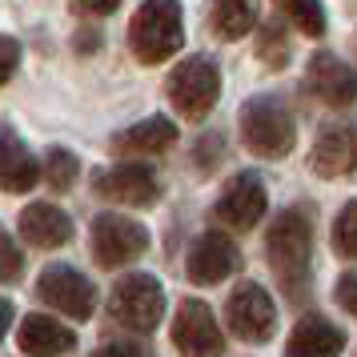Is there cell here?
Returning a JSON list of instances; mask_svg holds the SVG:
<instances>
[{
  "label": "cell",
  "mask_w": 357,
  "mask_h": 357,
  "mask_svg": "<svg viewBox=\"0 0 357 357\" xmlns=\"http://www.w3.org/2000/svg\"><path fill=\"white\" fill-rule=\"evenodd\" d=\"M333 249H337L341 257L357 261V201H349L337 213V221H333Z\"/></svg>",
  "instance_id": "cb8c5ba5"
},
{
  "label": "cell",
  "mask_w": 357,
  "mask_h": 357,
  "mask_svg": "<svg viewBox=\"0 0 357 357\" xmlns=\"http://www.w3.org/2000/svg\"><path fill=\"white\" fill-rule=\"evenodd\" d=\"M20 269H24V257H20L17 241H13V233L0 225V281H17Z\"/></svg>",
  "instance_id": "d4e9b609"
},
{
  "label": "cell",
  "mask_w": 357,
  "mask_h": 357,
  "mask_svg": "<svg viewBox=\"0 0 357 357\" xmlns=\"http://www.w3.org/2000/svg\"><path fill=\"white\" fill-rule=\"evenodd\" d=\"M20 237L36 249H56V245L73 241V217L65 209H56L49 201H36L20 213Z\"/></svg>",
  "instance_id": "ac0fdd59"
},
{
  "label": "cell",
  "mask_w": 357,
  "mask_h": 357,
  "mask_svg": "<svg viewBox=\"0 0 357 357\" xmlns=\"http://www.w3.org/2000/svg\"><path fill=\"white\" fill-rule=\"evenodd\" d=\"M333 297H337V305L345 309V313H354V317H357V273L337 277V289H333Z\"/></svg>",
  "instance_id": "4316f807"
},
{
  "label": "cell",
  "mask_w": 357,
  "mask_h": 357,
  "mask_svg": "<svg viewBox=\"0 0 357 357\" xmlns=\"http://www.w3.org/2000/svg\"><path fill=\"white\" fill-rule=\"evenodd\" d=\"M109 313L132 333H153L165 317V289L153 273L121 277L109 293Z\"/></svg>",
  "instance_id": "5b68a950"
},
{
  "label": "cell",
  "mask_w": 357,
  "mask_h": 357,
  "mask_svg": "<svg viewBox=\"0 0 357 357\" xmlns=\"http://www.w3.org/2000/svg\"><path fill=\"white\" fill-rule=\"evenodd\" d=\"M93 189L97 197H109L116 205H129V209H145L161 197V181L157 173L141 161H121L113 169H100L93 177Z\"/></svg>",
  "instance_id": "8fae6325"
},
{
  "label": "cell",
  "mask_w": 357,
  "mask_h": 357,
  "mask_svg": "<svg viewBox=\"0 0 357 357\" xmlns=\"http://www.w3.org/2000/svg\"><path fill=\"white\" fill-rule=\"evenodd\" d=\"M93 357H141V345L129 337H113V341H105L100 349H93Z\"/></svg>",
  "instance_id": "f1b7e54d"
},
{
  "label": "cell",
  "mask_w": 357,
  "mask_h": 357,
  "mask_svg": "<svg viewBox=\"0 0 357 357\" xmlns=\"http://www.w3.org/2000/svg\"><path fill=\"white\" fill-rule=\"evenodd\" d=\"M81 13H89V17H113L116 8H121V0H73Z\"/></svg>",
  "instance_id": "f546056e"
},
{
  "label": "cell",
  "mask_w": 357,
  "mask_h": 357,
  "mask_svg": "<svg viewBox=\"0 0 357 357\" xmlns=\"http://www.w3.org/2000/svg\"><path fill=\"white\" fill-rule=\"evenodd\" d=\"M89 245H93V257L105 269H121L129 261L145 257L149 253V229L141 221H129L121 213H100L93 221V233H89Z\"/></svg>",
  "instance_id": "8992f818"
},
{
  "label": "cell",
  "mask_w": 357,
  "mask_h": 357,
  "mask_svg": "<svg viewBox=\"0 0 357 357\" xmlns=\"http://www.w3.org/2000/svg\"><path fill=\"white\" fill-rule=\"evenodd\" d=\"M341 354H345L341 325H333L329 317H317V313H309L293 325L289 345H285V357H341Z\"/></svg>",
  "instance_id": "2e32d148"
},
{
  "label": "cell",
  "mask_w": 357,
  "mask_h": 357,
  "mask_svg": "<svg viewBox=\"0 0 357 357\" xmlns=\"http://www.w3.org/2000/svg\"><path fill=\"white\" fill-rule=\"evenodd\" d=\"M237 125H241L245 149L257 153V157H269V161L289 157L293 141H297V125H293L289 105H285L281 97H269V93L245 100Z\"/></svg>",
  "instance_id": "3957f363"
},
{
  "label": "cell",
  "mask_w": 357,
  "mask_h": 357,
  "mask_svg": "<svg viewBox=\"0 0 357 357\" xmlns=\"http://www.w3.org/2000/svg\"><path fill=\"white\" fill-rule=\"evenodd\" d=\"M17 345L29 357H61L77 349V333L61 325L56 317H45V313H29L17 329Z\"/></svg>",
  "instance_id": "e0dca14e"
},
{
  "label": "cell",
  "mask_w": 357,
  "mask_h": 357,
  "mask_svg": "<svg viewBox=\"0 0 357 357\" xmlns=\"http://www.w3.org/2000/svg\"><path fill=\"white\" fill-rule=\"evenodd\" d=\"M309 169L317 177H345L357 169V125H325L313 141Z\"/></svg>",
  "instance_id": "5bb4252c"
},
{
  "label": "cell",
  "mask_w": 357,
  "mask_h": 357,
  "mask_svg": "<svg viewBox=\"0 0 357 357\" xmlns=\"http://www.w3.org/2000/svg\"><path fill=\"white\" fill-rule=\"evenodd\" d=\"M185 45L181 0H145L129 20V49L141 65H161Z\"/></svg>",
  "instance_id": "7a4b0ae2"
},
{
  "label": "cell",
  "mask_w": 357,
  "mask_h": 357,
  "mask_svg": "<svg viewBox=\"0 0 357 357\" xmlns=\"http://www.w3.org/2000/svg\"><path fill=\"white\" fill-rule=\"evenodd\" d=\"M36 293H40V301H49L56 313L77 317V321H89L93 309H97V289H93V281H89L81 269H73V265H49L45 273L36 277Z\"/></svg>",
  "instance_id": "30bf717a"
},
{
  "label": "cell",
  "mask_w": 357,
  "mask_h": 357,
  "mask_svg": "<svg viewBox=\"0 0 357 357\" xmlns=\"http://www.w3.org/2000/svg\"><path fill=\"white\" fill-rule=\"evenodd\" d=\"M217 153H225V149H221V141H217V137H205V141L197 145V169H201V173H213V169H217V161H221Z\"/></svg>",
  "instance_id": "83f0119b"
},
{
  "label": "cell",
  "mask_w": 357,
  "mask_h": 357,
  "mask_svg": "<svg viewBox=\"0 0 357 357\" xmlns=\"http://www.w3.org/2000/svg\"><path fill=\"white\" fill-rule=\"evenodd\" d=\"M17 65H20V45L13 40V36H0V84L13 81Z\"/></svg>",
  "instance_id": "484cf974"
},
{
  "label": "cell",
  "mask_w": 357,
  "mask_h": 357,
  "mask_svg": "<svg viewBox=\"0 0 357 357\" xmlns=\"http://www.w3.org/2000/svg\"><path fill=\"white\" fill-rule=\"evenodd\" d=\"M165 93L185 121H205L209 109L217 105V93H221V68L213 56H189L169 73Z\"/></svg>",
  "instance_id": "277c9868"
},
{
  "label": "cell",
  "mask_w": 357,
  "mask_h": 357,
  "mask_svg": "<svg viewBox=\"0 0 357 357\" xmlns=\"http://www.w3.org/2000/svg\"><path fill=\"white\" fill-rule=\"evenodd\" d=\"M289 52H293V40H289V29L281 20H269L257 29V56L265 61L269 68H285L289 65Z\"/></svg>",
  "instance_id": "44dd1931"
},
{
  "label": "cell",
  "mask_w": 357,
  "mask_h": 357,
  "mask_svg": "<svg viewBox=\"0 0 357 357\" xmlns=\"http://www.w3.org/2000/svg\"><path fill=\"white\" fill-rule=\"evenodd\" d=\"M13 313H17V309H13V301H8V297H0V337L8 333V325H13Z\"/></svg>",
  "instance_id": "4dcf8cb0"
},
{
  "label": "cell",
  "mask_w": 357,
  "mask_h": 357,
  "mask_svg": "<svg viewBox=\"0 0 357 357\" xmlns=\"http://www.w3.org/2000/svg\"><path fill=\"white\" fill-rule=\"evenodd\" d=\"M265 209H269V189H265V181L253 169H245V173H237L225 185V193L217 197L213 217L225 229H233V233H249V229H257Z\"/></svg>",
  "instance_id": "52a82bcc"
},
{
  "label": "cell",
  "mask_w": 357,
  "mask_h": 357,
  "mask_svg": "<svg viewBox=\"0 0 357 357\" xmlns=\"http://www.w3.org/2000/svg\"><path fill=\"white\" fill-rule=\"evenodd\" d=\"M265 253H269V269L281 281L285 297L305 301L309 269H313V225H309L305 209H285L277 217L265 237Z\"/></svg>",
  "instance_id": "6da1fadb"
},
{
  "label": "cell",
  "mask_w": 357,
  "mask_h": 357,
  "mask_svg": "<svg viewBox=\"0 0 357 357\" xmlns=\"http://www.w3.org/2000/svg\"><path fill=\"white\" fill-rule=\"evenodd\" d=\"M273 4L289 17L293 29H297V33H305V36H321L325 24H329L321 0H273Z\"/></svg>",
  "instance_id": "7402d4cb"
},
{
  "label": "cell",
  "mask_w": 357,
  "mask_h": 357,
  "mask_svg": "<svg viewBox=\"0 0 357 357\" xmlns=\"http://www.w3.org/2000/svg\"><path fill=\"white\" fill-rule=\"evenodd\" d=\"M81 177V161H77V153H68V149H49L45 153V181H49L56 193H65L73 189V181Z\"/></svg>",
  "instance_id": "603a6c76"
},
{
  "label": "cell",
  "mask_w": 357,
  "mask_h": 357,
  "mask_svg": "<svg viewBox=\"0 0 357 357\" xmlns=\"http://www.w3.org/2000/svg\"><path fill=\"white\" fill-rule=\"evenodd\" d=\"M209 24L221 40H241L257 29V0H209Z\"/></svg>",
  "instance_id": "ffe728a7"
},
{
  "label": "cell",
  "mask_w": 357,
  "mask_h": 357,
  "mask_svg": "<svg viewBox=\"0 0 357 357\" xmlns=\"http://www.w3.org/2000/svg\"><path fill=\"white\" fill-rule=\"evenodd\" d=\"M40 177V165L20 141L13 125H0V189L4 193H29Z\"/></svg>",
  "instance_id": "9a60e30c"
},
{
  "label": "cell",
  "mask_w": 357,
  "mask_h": 357,
  "mask_svg": "<svg viewBox=\"0 0 357 357\" xmlns=\"http://www.w3.org/2000/svg\"><path fill=\"white\" fill-rule=\"evenodd\" d=\"M305 89L329 109L357 105V73L333 52H313L305 68Z\"/></svg>",
  "instance_id": "7c38bea8"
},
{
  "label": "cell",
  "mask_w": 357,
  "mask_h": 357,
  "mask_svg": "<svg viewBox=\"0 0 357 357\" xmlns=\"http://www.w3.org/2000/svg\"><path fill=\"white\" fill-rule=\"evenodd\" d=\"M173 345L181 357H221L225 354V333L213 317V309L197 297H185L173 317Z\"/></svg>",
  "instance_id": "9c48e42d"
},
{
  "label": "cell",
  "mask_w": 357,
  "mask_h": 357,
  "mask_svg": "<svg viewBox=\"0 0 357 357\" xmlns=\"http://www.w3.org/2000/svg\"><path fill=\"white\" fill-rule=\"evenodd\" d=\"M237 265H241V253H237V245L229 241L221 229L201 233L189 245V261H185V269H189V277L197 285H217V281L237 273Z\"/></svg>",
  "instance_id": "4fadbf2b"
},
{
  "label": "cell",
  "mask_w": 357,
  "mask_h": 357,
  "mask_svg": "<svg viewBox=\"0 0 357 357\" xmlns=\"http://www.w3.org/2000/svg\"><path fill=\"white\" fill-rule=\"evenodd\" d=\"M177 141V125L169 116H145L141 125H129L125 132L113 137V153L116 157H153Z\"/></svg>",
  "instance_id": "d6986e66"
},
{
  "label": "cell",
  "mask_w": 357,
  "mask_h": 357,
  "mask_svg": "<svg viewBox=\"0 0 357 357\" xmlns=\"http://www.w3.org/2000/svg\"><path fill=\"white\" fill-rule=\"evenodd\" d=\"M225 325L237 333L241 341H269L277 329V305L273 297L261 289L257 281H241L237 289L229 293L225 305Z\"/></svg>",
  "instance_id": "ba28073f"
}]
</instances>
